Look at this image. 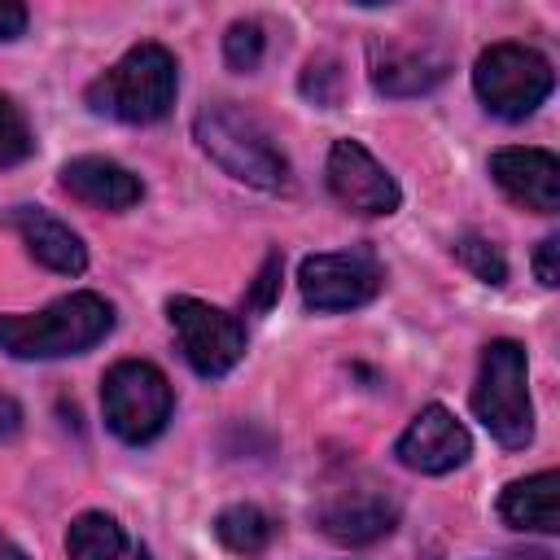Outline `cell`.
Segmentation results:
<instances>
[{"instance_id": "cell-5", "label": "cell", "mask_w": 560, "mask_h": 560, "mask_svg": "<svg viewBox=\"0 0 560 560\" xmlns=\"http://www.w3.org/2000/svg\"><path fill=\"white\" fill-rule=\"evenodd\" d=\"M101 411L118 442L144 446L166 429V420L175 411V389L162 368H153L144 359H122L101 381Z\"/></svg>"}, {"instance_id": "cell-19", "label": "cell", "mask_w": 560, "mask_h": 560, "mask_svg": "<svg viewBox=\"0 0 560 560\" xmlns=\"http://www.w3.org/2000/svg\"><path fill=\"white\" fill-rule=\"evenodd\" d=\"M35 153V136H31V122L26 114L0 92V171L4 166H18Z\"/></svg>"}, {"instance_id": "cell-25", "label": "cell", "mask_w": 560, "mask_h": 560, "mask_svg": "<svg viewBox=\"0 0 560 560\" xmlns=\"http://www.w3.org/2000/svg\"><path fill=\"white\" fill-rule=\"evenodd\" d=\"M26 31V9L13 0H0V39H18Z\"/></svg>"}, {"instance_id": "cell-8", "label": "cell", "mask_w": 560, "mask_h": 560, "mask_svg": "<svg viewBox=\"0 0 560 560\" xmlns=\"http://www.w3.org/2000/svg\"><path fill=\"white\" fill-rule=\"evenodd\" d=\"M385 284V267L376 249L354 245V249H332V254H311L298 267V289L311 311H354L368 306Z\"/></svg>"}, {"instance_id": "cell-1", "label": "cell", "mask_w": 560, "mask_h": 560, "mask_svg": "<svg viewBox=\"0 0 560 560\" xmlns=\"http://www.w3.org/2000/svg\"><path fill=\"white\" fill-rule=\"evenodd\" d=\"M109 328H114V306L101 293L79 289L48 302L44 311L0 315V350L13 359H66L105 341Z\"/></svg>"}, {"instance_id": "cell-26", "label": "cell", "mask_w": 560, "mask_h": 560, "mask_svg": "<svg viewBox=\"0 0 560 560\" xmlns=\"http://www.w3.org/2000/svg\"><path fill=\"white\" fill-rule=\"evenodd\" d=\"M18 429H22V407H18L9 394H0V442L13 438Z\"/></svg>"}, {"instance_id": "cell-20", "label": "cell", "mask_w": 560, "mask_h": 560, "mask_svg": "<svg viewBox=\"0 0 560 560\" xmlns=\"http://www.w3.org/2000/svg\"><path fill=\"white\" fill-rule=\"evenodd\" d=\"M302 96L315 101L319 109H332L341 101V88H346V74H341V61L337 57H311L302 79H298Z\"/></svg>"}, {"instance_id": "cell-11", "label": "cell", "mask_w": 560, "mask_h": 560, "mask_svg": "<svg viewBox=\"0 0 560 560\" xmlns=\"http://www.w3.org/2000/svg\"><path fill=\"white\" fill-rule=\"evenodd\" d=\"M315 525L341 542V547H368L381 542L398 525V503L381 486H359V490H332L315 508Z\"/></svg>"}, {"instance_id": "cell-28", "label": "cell", "mask_w": 560, "mask_h": 560, "mask_svg": "<svg viewBox=\"0 0 560 560\" xmlns=\"http://www.w3.org/2000/svg\"><path fill=\"white\" fill-rule=\"evenodd\" d=\"M136 560H153V556H149V551H140V556H136Z\"/></svg>"}, {"instance_id": "cell-14", "label": "cell", "mask_w": 560, "mask_h": 560, "mask_svg": "<svg viewBox=\"0 0 560 560\" xmlns=\"http://www.w3.org/2000/svg\"><path fill=\"white\" fill-rule=\"evenodd\" d=\"M9 228L22 236L31 258L44 262L48 271H57V276H83L88 271V245L79 241V232L70 223L48 214L44 206H13Z\"/></svg>"}, {"instance_id": "cell-27", "label": "cell", "mask_w": 560, "mask_h": 560, "mask_svg": "<svg viewBox=\"0 0 560 560\" xmlns=\"http://www.w3.org/2000/svg\"><path fill=\"white\" fill-rule=\"evenodd\" d=\"M0 560H31V556H26L9 534H0Z\"/></svg>"}, {"instance_id": "cell-23", "label": "cell", "mask_w": 560, "mask_h": 560, "mask_svg": "<svg viewBox=\"0 0 560 560\" xmlns=\"http://www.w3.org/2000/svg\"><path fill=\"white\" fill-rule=\"evenodd\" d=\"M280 271H284V258H280V254H267L262 267H258V276H254V289L245 293V306H249V311H267V306L276 302V293H280Z\"/></svg>"}, {"instance_id": "cell-3", "label": "cell", "mask_w": 560, "mask_h": 560, "mask_svg": "<svg viewBox=\"0 0 560 560\" xmlns=\"http://www.w3.org/2000/svg\"><path fill=\"white\" fill-rule=\"evenodd\" d=\"M192 136H197L201 153L210 162H219L232 179H241L249 188H262V192L289 188V162H284V153L271 144V136L258 127V118H249L232 101H214V105L197 109Z\"/></svg>"}, {"instance_id": "cell-22", "label": "cell", "mask_w": 560, "mask_h": 560, "mask_svg": "<svg viewBox=\"0 0 560 560\" xmlns=\"http://www.w3.org/2000/svg\"><path fill=\"white\" fill-rule=\"evenodd\" d=\"M455 258H459L477 280H486V284H503V280H508L503 254H499L486 236H477V232H464V236L455 241Z\"/></svg>"}, {"instance_id": "cell-16", "label": "cell", "mask_w": 560, "mask_h": 560, "mask_svg": "<svg viewBox=\"0 0 560 560\" xmlns=\"http://www.w3.org/2000/svg\"><path fill=\"white\" fill-rule=\"evenodd\" d=\"M499 516L525 534H556L560 529V477H556V468H542L534 477L512 481L499 494Z\"/></svg>"}, {"instance_id": "cell-10", "label": "cell", "mask_w": 560, "mask_h": 560, "mask_svg": "<svg viewBox=\"0 0 560 560\" xmlns=\"http://www.w3.org/2000/svg\"><path fill=\"white\" fill-rule=\"evenodd\" d=\"M394 455H398L402 468L424 472V477H438V472L459 468L472 455V438H468V429L442 402H429L402 429V438L394 442Z\"/></svg>"}, {"instance_id": "cell-15", "label": "cell", "mask_w": 560, "mask_h": 560, "mask_svg": "<svg viewBox=\"0 0 560 560\" xmlns=\"http://www.w3.org/2000/svg\"><path fill=\"white\" fill-rule=\"evenodd\" d=\"M61 188L70 197H79L83 206H96V210H127L144 197L140 179L127 166H118L114 158H96V153L66 162L61 166Z\"/></svg>"}, {"instance_id": "cell-6", "label": "cell", "mask_w": 560, "mask_h": 560, "mask_svg": "<svg viewBox=\"0 0 560 560\" xmlns=\"http://www.w3.org/2000/svg\"><path fill=\"white\" fill-rule=\"evenodd\" d=\"M556 88L551 61L529 44H490L472 66V92L494 118H529Z\"/></svg>"}, {"instance_id": "cell-9", "label": "cell", "mask_w": 560, "mask_h": 560, "mask_svg": "<svg viewBox=\"0 0 560 560\" xmlns=\"http://www.w3.org/2000/svg\"><path fill=\"white\" fill-rule=\"evenodd\" d=\"M328 188L354 214H394L398 201H402L394 175L359 140H332V149H328Z\"/></svg>"}, {"instance_id": "cell-21", "label": "cell", "mask_w": 560, "mask_h": 560, "mask_svg": "<svg viewBox=\"0 0 560 560\" xmlns=\"http://www.w3.org/2000/svg\"><path fill=\"white\" fill-rule=\"evenodd\" d=\"M262 48H267V35H262V26L249 22V18H245V22H232L228 35H223V61H228L232 70H241V74L258 70Z\"/></svg>"}, {"instance_id": "cell-18", "label": "cell", "mask_w": 560, "mask_h": 560, "mask_svg": "<svg viewBox=\"0 0 560 560\" xmlns=\"http://www.w3.org/2000/svg\"><path fill=\"white\" fill-rule=\"evenodd\" d=\"M66 551L70 560H122L127 534L109 512H79L66 529Z\"/></svg>"}, {"instance_id": "cell-2", "label": "cell", "mask_w": 560, "mask_h": 560, "mask_svg": "<svg viewBox=\"0 0 560 560\" xmlns=\"http://www.w3.org/2000/svg\"><path fill=\"white\" fill-rule=\"evenodd\" d=\"M179 92V66L171 48L162 44H136L127 48L105 74H96L83 92L92 114L118 118V122H158L171 114Z\"/></svg>"}, {"instance_id": "cell-4", "label": "cell", "mask_w": 560, "mask_h": 560, "mask_svg": "<svg viewBox=\"0 0 560 560\" xmlns=\"http://www.w3.org/2000/svg\"><path fill=\"white\" fill-rule=\"evenodd\" d=\"M472 416L486 424V433L521 451L534 438V402H529V363L525 346L512 337H499L481 350V372L472 385Z\"/></svg>"}, {"instance_id": "cell-7", "label": "cell", "mask_w": 560, "mask_h": 560, "mask_svg": "<svg viewBox=\"0 0 560 560\" xmlns=\"http://www.w3.org/2000/svg\"><path fill=\"white\" fill-rule=\"evenodd\" d=\"M166 315H171V328L179 337V350L188 359V368L206 381H219L228 376L241 359H245V324L201 298H171L166 302Z\"/></svg>"}, {"instance_id": "cell-13", "label": "cell", "mask_w": 560, "mask_h": 560, "mask_svg": "<svg viewBox=\"0 0 560 560\" xmlns=\"http://www.w3.org/2000/svg\"><path fill=\"white\" fill-rule=\"evenodd\" d=\"M490 175L525 210H538V214H556L560 210V162H556V153L521 149V144L494 149L490 153Z\"/></svg>"}, {"instance_id": "cell-24", "label": "cell", "mask_w": 560, "mask_h": 560, "mask_svg": "<svg viewBox=\"0 0 560 560\" xmlns=\"http://www.w3.org/2000/svg\"><path fill=\"white\" fill-rule=\"evenodd\" d=\"M556 254H560V241H556V236H542V241H538V249H534V271H538V284H547V289H556V284H560Z\"/></svg>"}, {"instance_id": "cell-12", "label": "cell", "mask_w": 560, "mask_h": 560, "mask_svg": "<svg viewBox=\"0 0 560 560\" xmlns=\"http://www.w3.org/2000/svg\"><path fill=\"white\" fill-rule=\"evenodd\" d=\"M368 57H372V88L381 96H420L451 74V57L429 39H376Z\"/></svg>"}, {"instance_id": "cell-17", "label": "cell", "mask_w": 560, "mask_h": 560, "mask_svg": "<svg viewBox=\"0 0 560 560\" xmlns=\"http://www.w3.org/2000/svg\"><path fill=\"white\" fill-rule=\"evenodd\" d=\"M214 538L232 551V556H262L267 547H271V538H276V525H271V516L262 512V508H254V503H232V508H223L219 516H214Z\"/></svg>"}]
</instances>
